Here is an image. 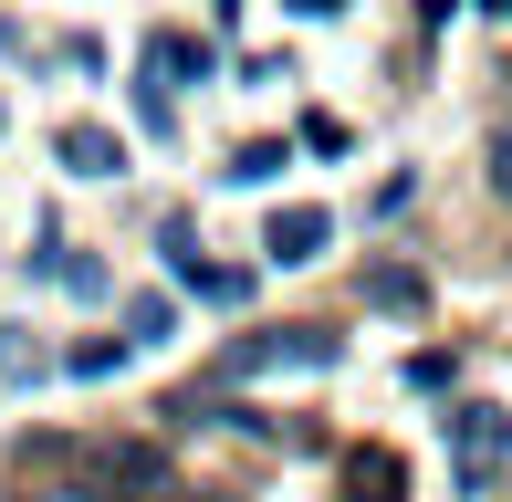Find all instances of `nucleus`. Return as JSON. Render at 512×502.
<instances>
[{"instance_id":"obj_7","label":"nucleus","mask_w":512,"mask_h":502,"mask_svg":"<svg viewBox=\"0 0 512 502\" xmlns=\"http://www.w3.org/2000/svg\"><path fill=\"white\" fill-rule=\"evenodd\" d=\"M283 168H293V147H283V136H251V147H230V168H220V178H230V189H272Z\"/></svg>"},{"instance_id":"obj_8","label":"nucleus","mask_w":512,"mask_h":502,"mask_svg":"<svg viewBox=\"0 0 512 502\" xmlns=\"http://www.w3.org/2000/svg\"><path fill=\"white\" fill-rule=\"evenodd\" d=\"M126 335H136V346H168V335H178V304H168V293H126Z\"/></svg>"},{"instance_id":"obj_13","label":"nucleus","mask_w":512,"mask_h":502,"mask_svg":"<svg viewBox=\"0 0 512 502\" xmlns=\"http://www.w3.org/2000/svg\"><path fill=\"white\" fill-rule=\"evenodd\" d=\"M304 147H314V157H345V147H356V126H345V116H304Z\"/></svg>"},{"instance_id":"obj_9","label":"nucleus","mask_w":512,"mask_h":502,"mask_svg":"<svg viewBox=\"0 0 512 502\" xmlns=\"http://www.w3.org/2000/svg\"><path fill=\"white\" fill-rule=\"evenodd\" d=\"M147 63H168V74H189V84H199V74H209V42H199V32H157V42H147Z\"/></svg>"},{"instance_id":"obj_16","label":"nucleus","mask_w":512,"mask_h":502,"mask_svg":"<svg viewBox=\"0 0 512 502\" xmlns=\"http://www.w3.org/2000/svg\"><path fill=\"white\" fill-rule=\"evenodd\" d=\"M283 11H293V21H335L345 0H283Z\"/></svg>"},{"instance_id":"obj_14","label":"nucleus","mask_w":512,"mask_h":502,"mask_svg":"<svg viewBox=\"0 0 512 502\" xmlns=\"http://www.w3.org/2000/svg\"><path fill=\"white\" fill-rule=\"evenodd\" d=\"M63 283H74V304H105V293H115L105 262H63Z\"/></svg>"},{"instance_id":"obj_6","label":"nucleus","mask_w":512,"mask_h":502,"mask_svg":"<svg viewBox=\"0 0 512 502\" xmlns=\"http://www.w3.org/2000/svg\"><path fill=\"white\" fill-rule=\"evenodd\" d=\"M53 157H63L74 178H126V136H105V126H63Z\"/></svg>"},{"instance_id":"obj_5","label":"nucleus","mask_w":512,"mask_h":502,"mask_svg":"<svg viewBox=\"0 0 512 502\" xmlns=\"http://www.w3.org/2000/svg\"><path fill=\"white\" fill-rule=\"evenodd\" d=\"M345 502H408V461L398 450H345Z\"/></svg>"},{"instance_id":"obj_17","label":"nucleus","mask_w":512,"mask_h":502,"mask_svg":"<svg viewBox=\"0 0 512 502\" xmlns=\"http://www.w3.org/2000/svg\"><path fill=\"white\" fill-rule=\"evenodd\" d=\"M481 11H492V21H512V0H481Z\"/></svg>"},{"instance_id":"obj_3","label":"nucleus","mask_w":512,"mask_h":502,"mask_svg":"<svg viewBox=\"0 0 512 502\" xmlns=\"http://www.w3.org/2000/svg\"><path fill=\"white\" fill-rule=\"evenodd\" d=\"M450 450H460V492H481L512 461V419L502 408H450Z\"/></svg>"},{"instance_id":"obj_2","label":"nucleus","mask_w":512,"mask_h":502,"mask_svg":"<svg viewBox=\"0 0 512 502\" xmlns=\"http://www.w3.org/2000/svg\"><path fill=\"white\" fill-rule=\"evenodd\" d=\"M335 335L324 325H272V335H230V356H220V377L241 387V377H272V367H335Z\"/></svg>"},{"instance_id":"obj_10","label":"nucleus","mask_w":512,"mask_h":502,"mask_svg":"<svg viewBox=\"0 0 512 502\" xmlns=\"http://www.w3.org/2000/svg\"><path fill=\"white\" fill-rule=\"evenodd\" d=\"M366 304H429V283H418V272H398V262H377V272H366Z\"/></svg>"},{"instance_id":"obj_15","label":"nucleus","mask_w":512,"mask_h":502,"mask_svg":"<svg viewBox=\"0 0 512 502\" xmlns=\"http://www.w3.org/2000/svg\"><path fill=\"white\" fill-rule=\"evenodd\" d=\"M492 189L512 199V126H492Z\"/></svg>"},{"instance_id":"obj_12","label":"nucleus","mask_w":512,"mask_h":502,"mask_svg":"<svg viewBox=\"0 0 512 502\" xmlns=\"http://www.w3.org/2000/svg\"><path fill=\"white\" fill-rule=\"evenodd\" d=\"M21 502H126V492H115V482H95V471H63L53 492H21Z\"/></svg>"},{"instance_id":"obj_4","label":"nucleus","mask_w":512,"mask_h":502,"mask_svg":"<svg viewBox=\"0 0 512 502\" xmlns=\"http://www.w3.org/2000/svg\"><path fill=\"white\" fill-rule=\"evenodd\" d=\"M324 241H335V220H324L314 199H283V210L262 220V251H272V262H283V272H304V262H324Z\"/></svg>"},{"instance_id":"obj_1","label":"nucleus","mask_w":512,"mask_h":502,"mask_svg":"<svg viewBox=\"0 0 512 502\" xmlns=\"http://www.w3.org/2000/svg\"><path fill=\"white\" fill-rule=\"evenodd\" d=\"M32 471H95L126 502H168V450L157 440H32Z\"/></svg>"},{"instance_id":"obj_11","label":"nucleus","mask_w":512,"mask_h":502,"mask_svg":"<svg viewBox=\"0 0 512 502\" xmlns=\"http://www.w3.org/2000/svg\"><path fill=\"white\" fill-rule=\"evenodd\" d=\"M126 356H136V335H95V346H74L63 367H74V377H115Z\"/></svg>"}]
</instances>
